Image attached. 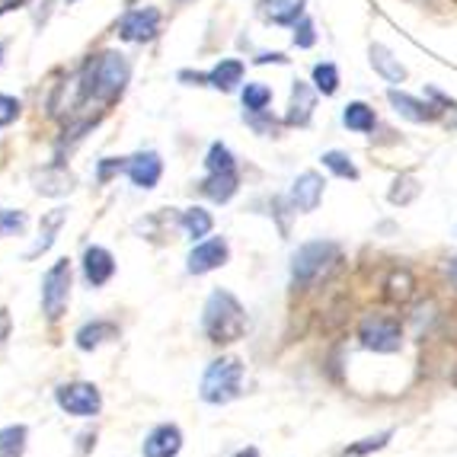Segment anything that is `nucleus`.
Instances as JSON below:
<instances>
[{
	"instance_id": "nucleus-30",
	"label": "nucleus",
	"mask_w": 457,
	"mask_h": 457,
	"mask_svg": "<svg viewBox=\"0 0 457 457\" xmlns=\"http://www.w3.org/2000/svg\"><path fill=\"white\" fill-rule=\"evenodd\" d=\"M29 428L26 426H7L0 428V457H23Z\"/></svg>"
},
{
	"instance_id": "nucleus-35",
	"label": "nucleus",
	"mask_w": 457,
	"mask_h": 457,
	"mask_svg": "<svg viewBox=\"0 0 457 457\" xmlns=\"http://www.w3.org/2000/svg\"><path fill=\"white\" fill-rule=\"evenodd\" d=\"M295 46L297 48H313V46H317V26H313V20L307 13L295 23Z\"/></svg>"
},
{
	"instance_id": "nucleus-28",
	"label": "nucleus",
	"mask_w": 457,
	"mask_h": 457,
	"mask_svg": "<svg viewBox=\"0 0 457 457\" xmlns=\"http://www.w3.org/2000/svg\"><path fill=\"white\" fill-rule=\"evenodd\" d=\"M320 163L329 170L333 176H339V179H352V183H359V167H355V161H352L345 151H327L320 157Z\"/></svg>"
},
{
	"instance_id": "nucleus-40",
	"label": "nucleus",
	"mask_w": 457,
	"mask_h": 457,
	"mask_svg": "<svg viewBox=\"0 0 457 457\" xmlns=\"http://www.w3.org/2000/svg\"><path fill=\"white\" fill-rule=\"evenodd\" d=\"M179 80H189V87H202V84H208V74H192V71H179Z\"/></svg>"
},
{
	"instance_id": "nucleus-43",
	"label": "nucleus",
	"mask_w": 457,
	"mask_h": 457,
	"mask_svg": "<svg viewBox=\"0 0 457 457\" xmlns=\"http://www.w3.org/2000/svg\"><path fill=\"white\" fill-rule=\"evenodd\" d=\"M0 62H4V46H0Z\"/></svg>"
},
{
	"instance_id": "nucleus-20",
	"label": "nucleus",
	"mask_w": 457,
	"mask_h": 457,
	"mask_svg": "<svg viewBox=\"0 0 457 457\" xmlns=\"http://www.w3.org/2000/svg\"><path fill=\"white\" fill-rule=\"evenodd\" d=\"M237 189H240V173H208L202 183H198V192L205 198H212L214 205H224V202H230V198L237 195Z\"/></svg>"
},
{
	"instance_id": "nucleus-6",
	"label": "nucleus",
	"mask_w": 457,
	"mask_h": 457,
	"mask_svg": "<svg viewBox=\"0 0 457 457\" xmlns=\"http://www.w3.org/2000/svg\"><path fill=\"white\" fill-rule=\"evenodd\" d=\"M71 262L68 260H58L46 275H42V313H46L48 320L58 323L68 311V301H71Z\"/></svg>"
},
{
	"instance_id": "nucleus-11",
	"label": "nucleus",
	"mask_w": 457,
	"mask_h": 457,
	"mask_svg": "<svg viewBox=\"0 0 457 457\" xmlns=\"http://www.w3.org/2000/svg\"><path fill=\"white\" fill-rule=\"evenodd\" d=\"M387 103L394 106L396 115H403L406 122H416V125L435 122V119L442 115V109L435 106V103H428V99H420V96H412V93L400 90V87H390V90H387Z\"/></svg>"
},
{
	"instance_id": "nucleus-44",
	"label": "nucleus",
	"mask_w": 457,
	"mask_h": 457,
	"mask_svg": "<svg viewBox=\"0 0 457 457\" xmlns=\"http://www.w3.org/2000/svg\"><path fill=\"white\" fill-rule=\"evenodd\" d=\"M179 4H189V0H179Z\"/></svg>"
},
{
	"instance_id": "nucleus-22",
	"label": "nucleus",
	"mask_w": 457,
	"mask_h": 457,
	"mask_svg": "<svg viewBox=\"0 0 457 457\" xmlns=\"http://www.w3.org/2000/svg\"><path fill=\"white\" fill-rule=\"evenodd\" d=\"M64 221H68V208L48 212L46 218H42V224H38V240L26 250V260H36V256H42L46 250H52V244L58 240V230H62Z\"/></svg>"
},
{
	"instance_id": "nucleus-2",
	"label": "nucleus",
	"mask_w": 457,
	"mask_h": 457,
	"mask_svg": "<svg viewBox=\"0 0 457 457\" xmlns=\"http://www.w3.org/2000/svg\"><path fill=\"white\" fill-rule=\"evenodd\" d=\"M80 77H84V90H87V99H96V103H115V99L122 96L125 87L131 80V64L122 52H103L96 58L80 68Z\"/></svg>"
},
{
	"instance_id": "nucleus-10",
	"label": "nucleus",
	"mask_w": 457,
	"mask_h": 457,
	"mask_svg": "<svg viewBox=\"0 0 457 457\" xmlns=\"http://www.w3.org/2000/svg\"><path fill=\"white\" fill-rule=\"evenodd\" d=\"M323 192H327V179H323L317 170H304V173H297V179L291 183L288 202H291V208H295V212L311 214V212H317V208H320Z\"/></svg>"
},
{
	"instance_id": "nucleus-4",
	"label": "nucleus",
	"mask_w": 457,
	"mask_h": 457,
	"mask_svg": "<svg viewBox=\"0 0 457 457\" xmlns=\"http://www.w3.org/2000/svg\"><path fill=\"white\" fill-rule=\"evenodd\" d=\"M339 256L343 253H339V246L333 240H307V244H301L295 250V256H291V285L301 291L313 288L320 278H327L333 272Z\"/></svg>"
},
{
	"instance_id": "nucleus-42",
	"label": "nucleus",
	"mask_w": 457,
	"mask_h": 457,
	"mask_svg": "<svg viewBox=\"0 0 457 457\" xmlns=\"http://www.w3.org/2000/svg\"><path fill=\"white\" fill-rule=\"evenodd\" d=\"M234 457H262V454H260V451H256V448H240Z\"/></svg>"
},
{
	"instance_id": "nucleus-16",
	"label": "nucleus",
	"mask_w": 457,
	"mask_h": 457,
	"mask_svg": "<svg viewBox=\"0 0 457 457\" xmlns=\"http://www.w3.org/2000/svg\"><path fill=\"white\" fill-rule=\"evenodd\" d=\"M84 278L93 285V288H103V285L109 282L115 275V260H112V253L106 250V246H87L84 250Z\"/></svg>"
},
{
	"instance_id": "nucleus-7",
	"label": "nucleus",
	"mask_w": 457,
	"mask_h": 457,
	"mask_svg": "<svg viewBox=\"0 0 457 457\" xmlns=\"http://www.w3.org/2000/svg\"><path fill=\"white\" fill-rule=\"evenodd\" d=\"M54 403H58L62 412H68V416L90 420V416H96V412L103 410V394H99V387L90 381H71L54 390Z\"/></svg>"
},
{
	"instance_id": "nucleus-5",
	"label": "nucleus",
	"mask_w": 457,
	"mask_h": 457,
	"mask_svg": "<svg viewBox=\"0 0 457 457\" xmlns=\"http://www.w3.org/2000/svg\"><path fill=\"white\" fill-rule=\"evenodd\" d=\"M355 339L361 349L374 352V355H400L406 343V327L394 313L368 311L355 327Z\"/></svg>"
},
{
	"instance_id": "nucleus-29",
	"label": "nucleus",
	"mask_w": 457,
	"mask_h": 457,
	"mask_svg": "<svg viewBox=\"0 0 457 457\" xmlns=\"http://www.w3.org/2000/svg\"><path fill=\"white\" fill-rule=\"evenodd\" d=\"M420 192H422V186L416 176H396L394 186H390V192H387V202L396 208H403V205H410V202H416Z\"/></svg>"
},
{
	"instance_id": "nucleus-36",
	"label": "nucleus",
	"mask_w": 457,
	"mask_h": 457,
	"mask_svg": "<svg viewBox=\"0 0 457 457\" xmlns=\"http://www.w3.org/2000/svg\"><path fill=\"white\" fill-rule=\"evenodd\" d=\"M20 112H23V103L16 96H10V93H0V129L13 125L20 119Z\"/></svg>"
},
{
	"instance_id": "nucleus-25",
	"label": "nucleus",
	"mask_w": 457,
	"mask_h": 457,
	"mask_svg": "<svg viewBox=\"0 0 457 457\" xmlns=\"http://www.w3.org/2000/svg\"><path fill=\"white\" fill-rule=\"evenodd\" d=\"M179 228H183L186 237H192V240H205L214 230V218H212V212H205L202 205H192L179 214Z\"/></svg>"
},
{
	"instance_id": "nucleus-32",
	"label": "nucleus",
	"mask_w": 457,
	"mask_h": 457,
	"mask_svg": "<svg viewBox=\"0 0 457 457\" xmlns=\"http://www.w3.org/2000/svg\"><path fill=\"white\" fill-rule=\"evenodd\" d=\"M311 84L317 87V93H323V96H336V90H339V68H336L333 62L313 64Z\"/></svg>"
},
{
	"instance_id": "nucleus-33",
	"label": "nucleus",
	"mask_w": 457,
	"mask_h": 457,
	"mask_svg": "<svg viewBox=\"0 0 457 457\" xmlns=\"http://www.w3.org/2000/svg\"><path fill=\"white\" fill-rule=\"evenodd\" d=\"M26 224H29L26 212H20V208H0V237H16V234H23Z\"/></svg>"
},
{
	"instance_id": "nucleus-19",
	"label": "nucleus",
	"mask_w": 457,
	"mask_h": 457,
	"mask_svg": "<svg viewBox=\"0 0 457 457\" xmlns=\"http://www.w3.org/2000/svg\"><path fill=\"white\" fill-rule=\"evenodd\" d=\"M307 0H260V16L272 26H295L304 16Z\"/></svg>"
},
{
	"instance_id": "nucleus-46",
	"label": "nucleus",
	"mask_w": 457,
	"mask_h": 457,
	"mask_svg": "<svg viewBox=\"0 0 457 457\" xmlns=\"http://www.w3.org/2000/svg\"><path fill=\"white\" fill-rule=\"evenodd\" d=\"M454 381H457V374H454Z\"/></svg>"
},
{
	"instance_id": "nucleus-13",
	"label": "nucleus",
	"mask_w": 457,
	"mask_h": 457,
	"mask_svg": "<svg viewBox=\"0 0 457 457\" xmlns=\"http://www.w3.org/2000/svg\"><path fill=\"white\" fill-rule=\"evenodd\" d=\"M183 451V432L173 422H161L145 435L141 442V454L145 457H176Z\"/></svg>"
},
{
	"instance_id": "nucleus-39",
	"label": "nucleus",
	"mask_w": 457,
	"mask_h": 457,
	"mask_svg": "<svg viewBox=\"0 0 457 457\" xmlns=\"http://www.w3.org/2000/svg\"><path fill=\"white\" fill-rule=\"evenodd\" d=\"M10 329H13V320H10V311H4L0 307V345L10 339Z\"/></svg>"
},
{
	"instance_id": "nucleus-23",
	"label": "nucleus",
	"mask_w": 457,
	"mask_h": 457,
	"mask_svg": "<svg viewBox=\"0 0 457 457\" xmlns=\"http://www.w3.org/2000/svg\"><path fill=\"white\" fill-rule=\"evenodd\" d=\"M109 339H119V323L112 320H93V323H84V327L77 329L74 343L80 352H93L99 349L103 343H109Z\"/></svg>"
},
{
	"instance_id": "nucleus-3",
	"label": "nucleus",
	"mask_w": 457,
	"mask_h": 457,
	"mask_svg": "<svg viewBox=\"0 0 457 457\" xmlns=\"http://www.w3.org/2000/svg\"><path fill=\"white\" fill-rule=\"evenodd\" d=\"M244 381H246L244 361L237 359V355H221V359H214L205 368V374H202L198 396L208 406H228L244 396Z\"/></svg>"
},
{
	"instance_id": "nucleus-34",
	"label": "nucleus",
	"mask_w": 457,
	"mask_h": 457,
	"mask_svg": "<svg viewBox=\"0 0 457 457\" xmlns=\"http://www.w3.org/2000/svg\"><path fill=\"white\" fill-rule=\"evenodd\" d=\"M125 167H129V157H103V161L96 163V183L106 186L109 179L122 173Z\"/></svg>"
},
{
	"instance_id": "nucleus-21",
	"label": "nucleus",
	"mask_w": 457,
	"mask_h": 457,
	"mask_svg": "<svg viewBox=\"0 0 457 457\" xmlns=\"http://www.w3.org/2000/svg\"><path fill=\"white\" fill-rule=\"evenodd\" d=\"M416 275L410 269H390V275L384 278V297H387L390 304H410L412 297H416Z\"/></svg>"
},
{
	"instance_id": "nucleus-14",
	"label": "nucleus",
	"mask_w": 457,
	"mask_h": 457,
	"mask_svg": "<svg viewBox=\"0 0 457 457\" xmlns=\"http://www.w3.org/2000/svg\"><path fill=\"white\" fill-rule=\"evenodd\" d=\"M317 87L304 84V80H295L291 87V103L288 112H285V125H295V129H307L313 119V109H317Z\"/></svg>"
},
{
	"instance_id": "nucleus-15",
	"label": "nucleus",
	"mask_w": 457,
	"mask_h": 457,
	"mask_svg": "<svg viewBox=\"0 0 457 457\" xmlns=\"http://www.w3.org/2000/svg\"><path fill=\"white\" fill-rule=\"evenodd\" d=\"M32 183H36V192L38 195H48V198H62L68 195V192H74L77 179L74 173H71L64 163L54 161L52 167L38 170V173H32Z\"/></svg>"
},
{
	"instance_id": "nucleus-38",
	"label": "nucleus",
	"mask_w": 457,
	"mask_h": 457,
	"mask_svg": "<svg viewBox=\"0 0 457 457\" xmlns=\"http://www.w3.org/2000/svg\"><path fill=\"white\" fill-rule=\"evenodd\" d=\"M253 62H256V64H288L291 58L285 52H262V54H256Z\"/></svg>"
},
{
	"instance_id": "nucleus-8",
	"label": "nucleus",
	"mask_w": 457,
	"mask_h": 457,
	"mask_svg": "<svg viewBox=\"0 0 457 457\" xmlns=\"http://www.w3.org/2000/svg\"><path fill=\"white\" fill-rule=\"evenodd\" d=\"M228 260H230L228 240H224V237H205V240H198L189 250V256H186V272L208 275V272H214V269L228 266Z\"/></svg>"
},
{
	"instance_id": "nucleus-37",
	"label": "nucleus",
	"mask_w": 457,
	"mask_h": 457,
	"mask_svg": "<svg viewBox=\"0 0 457 457\" xmlns=\"http://www.w3.org/2000/svg\"><path fill=\"white\" fill-rule=\"evenodd\" d=\"M244 119H246V125L256 131V135H275V131H278V122L269 115V109H266V112H250V115L244 112Z\"/></svg>"
},
{
	"instance_id": "nucleus-41",
	"label": "nucleus",
	"mask_w": 457,
	"mask_h": 457,
	"mask_svg": "<svg viewBox=\"0 0 457 457\" xmlns=\"http://www.w3.org/2000/svg\"><path fill=\"white\" fill-rule=\"evenodd\" d=\"M445 272H448L451 285H454V288H457V256H451V260H448V266H445Z\"/></svg>"
},
{
	"instance_id": "nucleus-27",
	"label": "nucleus",
	"mask_w": 457,
	"mask_h": 457,
	"mask_svg": "<svg viewBox=\"0 0 457 457\" xmlns=\"http://www.w3.org/2000/svg\"><path fill=\"white\" fill-rule=\"evenodd\" d=\"M390 438H394V428H384V432H378V435H368V438H359V442L345 445L343 457H371V454H378V451L387 448Z\"/></svg>"
},
{
	"instance_id": "nucleus-18",
	"label": "nucleus",
	"mask_w": 457,
	"mask_h": 457,
	"mask_svg": "<svg viewBox=\"0 0 457 457\" xmlns=\"http://www.w3.org/2000/svg\"><path fill=\"white\" fill-rule=\"evenodd\" d=\"M244 77H246V64L240 58H221V62L208 71V87H214V90L221 93H234L237 87L244 84Z\"/></svg>"
},
{
	"instance_id": "nucleus-45",
	"label": "nucleus",
	"mask_w": 457,
	"mask_h": 457,
	"mask_svg": "<svg viewBox=\"0 0 457 457\" xmlns=\"http://www.w3.org/2000/svg\"><path fill=\"white\" fill-rule=\"evenodd\" d=\"M68 4H77V0H68Z\"/></svg>"
},
{
	"instance_id": "nucleus-17",
	"label": "nucleus",
	"mask_w": 457,
	"mask_h": 457,
	"mask_svg": "<svg viewBox=\"0 0 457 457\" xmlns=\"http://www.w3.org/2000/svg\"><path fill=\"white\" fill-rule=\"evenodd\" d=\"M368 62H371L374 74L384 77L387 84H403L406 80V64L400 62L387 46H381V42H371V48H368Z\"/></svg>"
},
{
	"instance_id": "nucleus-31",
	"label": "nucleus",
	"mask_w": 457,
	"mask_h": 457,
	"mask_svg": "<svg viewBox=\"0 0 457 457\" xmlns=\"http://www.w3.org/2000/svg\"><path fill=\"white\" fill-rule=\"evenodd\" d=\"M205 170H208V173H234V170H237V157L230 154L228 145L214 141V145L208 147V154H205Z\"/></svg>"
},
{
	"instance_id": "nucleus-12",
	"label": "nucleus",
	"mask_w": 457,
	"mask_h": 457,
	"mask_svg": "<svg viewBox=\"0 0 457 457\" xmlns=\"http://www.w3.org/2000/svg\"><path fill=\"white\" fill-rule=\"evenodd\" d=\"M125 173H129L131 186L135 189H154V186L161 183L163 176V157L157 151H137L135 157H129V167H125Z\"/></svg>"
},
{
	"instance_id": "nucleus-1",
	"label": "nucleus",
	"mask_w": 457,
	"mask_h": 457,
	"mask_svg": "<svg viewBox=\"0 0 457 457\" xmlns=\"http://www.w3.org/2000/svg\"><path fill=\"white\" fill-rule=\"evenodd\" d=\"M202 329H205L212 343L230 345L237 339H244L246 329H250V320H246L244 304L228 288H214L208 295L205 307H202Z\"/></svg>"
},
{
	"instance_id": "nucleus-24",
	"label": "nucleus",
	"mask_w": 457,
	"mask_h": 457,
	"mask_svg": "<svg viewBox=\"0 0 457 457\" xmlns=\"http://www.w3.org/2000/svg\"><path fill=\"white\" fill-rule=\"evenodd\" d=\"M343 125L355 135H368V131L378 129V112L361 99H352L343 106Z\"/></svg>"
},
{
	"instance_id": "nucleus-9",
	"label": "nucleus",
	"mask_w": 457,
	"mask_h": 457,
	"mask_svg": "<svg viewBox=\"0 0 457 457\" xmlns=\"http://www.w3.org/2000/svg\"><path fill=\"white\" fill-rule=\"evenodd\" d=\"M161 20L163 16L157 7H131L129 13L119 20V38H122V42H137V46H145V42L157 38Z\"/></svg>"
},
{
	"instance_id": "nucleus-26",
	"label": "nucleus",
	"mask_w": 457,
	"mask_h": 457,
	"mask_svg": "<svg viewBox=\"0 0 457 457\" xmlns=\"http://www.w3.org/2000/svg\"><path fill=\"white\" fill-rule=\"evenodd\" d=\"M240 103H244V112H266L272 106V87L260 84V80H253V84H244L240 90Z\"/></svg>"
}]
</instances>
